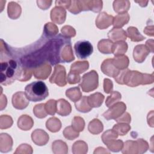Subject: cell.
<instances>
[{
    "mask_svg": "<svg viewBox=\"0 0 154 154\" xmlns=\"http://www.w3.org/2000/svg\"><path fill=\"white\" fill-rule=\"evenodd\" d=\"M23 72L21 66L13 59L1 61V84L7 85L12 84L16 79H20Z\"/></svg>",
    "mask_w": 154,
    "mask_h": 154,
    "instance_id": "cell-1",
    "label": "cell"
},
{
    "mask_svg": "<svg viewBox=\"0 0 154 154\" xmlns=\"http://www.w3.org/2000/svg\"><path fill=\"white\" fill-rule=\"evenodd\" d=\"M25 94L28 100L35 102L45 99L49 91L45 83L38 81L28 84L25 88Z\"/></svg>",
    "mask_w": 154,
    "mask_h": 154,
    "instance_id": "cell-2",
    "label": "cell"
},
{
    "mask_svg": "<svg viewBox=\"0 0 154 154\" xmlns=\"http://www.w3.org/2000/svg\"><path fill=\"white\" fill-rule=\"evenodd\" d=\"M98 85V74L93 70L84 74L79 84V86L84 92H90L94 90L97 88Z\"/></svg>",
    "mask_w": 154,
    "mask_h": 154,
    "instance_id": "cell-3",
    "label": "cell"
},
{
    "mask_svg": "<svg viewBox=\"0 0 154 154\" xmlns=\"http://www.w3.org/2000/svg\"><path fill=\"white\" fill-rule=\"evenodd\" d=\"M74 49L77 57L82 60L90 57L93 52L91 43L85 40L77 42L74 45Z\"/></svg>",
    "mask_w": 154,
    "mask_h": 154,
    "instance_id": "cell-4",
    "label": "cell"
},
{
    "mask_svg": "<svg viewBox=\"0 0 154 154\" xmlns=\"http://www.w3.org/2000/svg\"><path fill=\"white\" fill-rule=\"evenodd\" d=\"M51 83H55L59 86H64L66 84V70L64 66L57 65L54 68V72L49 79Z\"/></svg>",
    "mask_w": 154,
    "mask_h": 154,
    "instance_id": "cell-5",
    "label": "cell"
},
{
    "mask_svg": "<svg viewBox=\"0 0 154 154\" xmlns=\"http://www.w3.org/2000/svg\"><path fill=\"white\" fill-rule=\"evenodd\" d=\"M126 108V105L124 103H123V102L117 103L116 111L115 109L114 106L112 105L107 111L105 112L103 114V116L106 120L116 119L117 117H119L120 115L122 114V113L125 111Z\"/></svg>",
    "mask_w": 154,
    "mask_h": 154,
    "instance_id": "cell-6",
    "label": "cell"
},
{
    "mask_svg": "<svg viewBox=\"0 0 154 154\" xmlns=\"http://www.w3.org/2000/svg\"><path fill=\"white\" fill-rule=\"evenodd\" d=\"M101 70L104 74L111 77H116L120 72L113 64L112 59L105 60L101 66Z\"/></svg>",
    "mask_w": 154,
    "mask_h": 154,
    "instance_id": "cell-7",
    "label": "cell"
},
{
    "mask_svg": "<svg viewBox=\"0 0 154 154\" xmlns=\"http://www.w3.org/2000/svg\"><path fill=\"white\" fill-rule=\"evenodd\" d=\"M113 16L105 12L100 13L96 20V25L100 29H105L112 24Z\"/></svg>",
    "mask_w": 154,
    "mask_h": 154,
    "instance_id": "cell-8",
    "label": "cell"
},
{
    "mask_svg": "<svg viewBox=\"0 0 154 154\" xmlns=\"http://www.w3.org/2000/svg\"><path fill=\"white\" fill-rule=\"evenodd\" d=\"M76 108L80 112H88L91 109V107L90 106L88 102V97L84 96L78 102L75 103Z\"/></svg>",
    "mask_w": 154,
    "mask_h": 154,
    "instance_id": "cell-9",
    "label": "cell"
},
{
    "mask_svg": "<svg viewBox=\"0 0 154 154\" xmlns=\"http://www.w3.org/2000/svg\"><path fill=\"white\" fill-rule=\"evenodd\" d=\"M126 32H127L128 36L133 42L142 41L145 38V37H144L143 35L140 34L137 28L135 27H133V26L129 27L126 31Z\"/></svg>",
    "mask_w": 154,
    "mask_h": 154,
    "instance_id": "cell-10",
    "label": "cell"
},
{
    "mask_svg": "<svg viewBox=\"0 0 154 154\" xmlns=\"http://www.w3.org/2000/svg\"><path fill=\"white\" fill-rule=\"evenodd\" d=\"M103 99H104L103 95L100 93H94L88 97V102L91 108L100 106V105L96 100H99L100 102H103Z\"/></svg>",
    "mask_w": 154,
    "mask_h": 154,
    "instance_id": "cell-11",
    "label": "cell"
},
{
    "mask_svg": "<svg viewBox=\"0 0 154 154\" xmlns=\"http://www.w3.org/2000/svg\"><path fill=\"white\" fill-rule=\"evenodd\" d=\"M129 17V16L128 13H124L123 14H119L117 16H116L114 19H113V22L112 25L114 27L118 28V27H122L124 26L126 23H127L129 19H125L122 20L126 18Z\"/></svg>",
    "mask_w": 154,
    "mask_h": 154,
    "instance_id": "cell-12",
    "label": "cell"
},
{
    "mask_svg": "<svg viewBox=\"0 0 154 154\" xmlns=\"http://www.w3.org/2000/svg\"><path fill=\"white\" fill-rule=\"evenodd\" d=\"M66 96L72 101L76 102L81 96V93L78 87L69 88L66 90Z\"/></svg>",
    "mask_w": 154,
    "mask_h": 154,
    "instance_id": "cell-13",
    "label": "cell"
},
{
    "mask_svg": "<svg viewBox=\"0 0 154 154\" xmlns=\"http://www.w3.org/2000/svg\"><path fill=\"white\" fill-rule=\"evenodd\" d=\"M57 112L58 114L61 115L62 111H63V116H66L69 115L70 112H71V105L70 104L67 102L66 100L64 101V106H62L61 104L57 100Z\"/></svg>",
    "mask_w": 154,
    "mask_h": 154,
    "instance_id": "cell-14",
    "label": "cell"
},
{
    "mask_svg": "<svg viewBox=\"0 0 154 154\" xmlns=\"http://www.w3.org/2000/svg\"><path fill=\"white\" fill-rule=\"evenodd\" d=\"M57 102L55 100H49L45 104V108L46 112L51 115H54L57 109H56V104Z\"/></svg>",
    "mask_w": 154,
    "mask_h": 154,
    "instance_id": "cell-15",
    "label": "cell"
},
{
    "mask_svg": "<svg viewBox=\"0 0 154 154\" xmlns=\"http://www.w3.org/2000/svg\"><path fill=\"white\" fill-rule=\"evenodd\" d=\"M113 44L114 43H112V42L109 40L103 39V40L99 41V42L98 43V49H99V51H100L103 54H105V48L108 47V48H109L112 50Z\"/></svg>",
    "mask_w": 154,
    "mask_h": 154,
    "instance_id": "cell-16",
    "label": "cell"
},
{
    "mask_svg": "<svg viewBox=\"0 0 154 154\" xmlns=\"http://www.w3.org/2000/svg\"><path fill=\"white\" fill-rule=\"evenodd\" d=\"M121 94L117 91H112L111 94L109 96L106 100V105L108 107H110L111 105L116 102V100H119L121 99Z\"/></svg>",
    "mask_w": 154,
    "mask_h": 154,
    "instance_id": "cell-17",
    "label": "cell"
},
{
    "mask_svg": "<svg viewBox=\"0 0 154 154\" xmlns=\"http://www.w3.org/2000/svg\"><path fill=\"white\" fill-rule=\"evenodd\" d=\"M80 79H81V78H80L79 74L73 73L71 72H69V73L68 75V77H67V81L69 84H72L78 83V82H80Z\"/></svg>",
    "mask_w": 154,
    "mask_h": 154,
    "instance_id": "cell-18",
    "label": "cell"
},
{
    "mask_svg": "<svg viewBox=\"0 0 154 154\" xmlns=\"http://www.w3.org/2000/svg\"><path fill=\"white\" fill-rule=\"evenodd\" d=\"M104 91L106 93H111L112 89V82L108 79H104Z\"/></svg>",
    "mask_w": 154,
    "mask_h": 154,
    "instance_id": "cell-19",
    "label": "cell"
},
{
    "mask_svg": "<svg viewBox=\"0 0 154 154\" xmlns=\"http://www.w3.org/2000/svg\"><path fill=\"white\" fill-rule=\"evenodd\" d=\"M117 132L115 131V132H114V133L112 134V135L111 136V137H112V138H116L117 137ZM110 137V136L109 135L108 136V137H105V136H102V141H103V142H104V143L105 144H106V143L108 142V141L109 140H108V138Z\"/></svg>",
    "mask_w": 154,
    "mask_h": 154,
    "instance_id": "cell-20",
    "label": "cell"
}]
</instances>
